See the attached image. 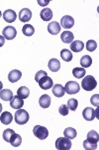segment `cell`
<instances>
[{
  "label": "cell",
  "instance_id": "1",
  "mask_svg": "<svg viewBox=\"0 0 99 150\" xmlns=\"http://www.w3.org/2000/svg\"><path fill=\"white\" fill-rule=\"evenodd\" d=\"M96 86H97V81L91 75H86L81 81V87L85 91H92Z\"/></svg>",
  "mask_w": 99,
  "mask_h": 150
},
{
  "label": "cell",
  "instance_id": "2",
  "mask_svg": "<svg viewBox=\"0 0 99 150\" xmlns=\"http://www.w3.org/2000/svg\"><path fill=\"white\" fill-rule=\"evenodd\" d=\"M29 113L24 109H18L16 111L15 116H14V119L15 122L19 125H24L29 121Z\"/></svg>",
  "mask_w": 99,
  "mask_h": 150
},
{
  "label": "cell",
  "instance_id": "3",
  "mask_svg": "<svg viewBox=\"0 0 99 150\" xmlns=\"http://www.w3.org/2000/svg\"><path fill=\"white\" fill-rule=\"evenodd\" d=\"M55 148L57 150L71 149V140L67 137H60L55 140Z\"/></svg>",
  "mask_w": 99,
  "mask_h": 150
},
{
  "label": "cell",
  "instance_id": "4",
  "mask_svg": "<svg viewBox=\"0 0 99 150\" xmlns=\"http://www.w3.org/2000/svg\"><path fill=\"white\" fill-rule=\"evenodd\" d=\"M33 133L37 138L44 140L49 136V131L45 126H41V125H36L33 129Z\"/></svg>",
  "mask_w": 99,
  "mask_h": 150
},
{
  "label": "cell",
  "instance_id": "5",
  "mask_svg": "<svg viewBox=\"0 0 99 150\" xmlns=\"http://www.w3.org/2000/svg\"><path fill=\"white\" fill-rule=\"evenodd\" d=\"M80 90V86L79 84L75 81H69L64 86V91L67 94H76L78 93V91Z\"/></svg>",
  "mask_w": 99,
  "mask_h": 150
},
{
  "label": "cell",
  "instance_id": "6",
  "mask_svg": "<svg viewBox=\"0 0 99 150\" xmlns=\"http://www.w3.org/2000/svg\"><path fill=\"white\" fill-rule=\"evenodd\" d=\"M17 35V31L16 28L13 26H7L2 30V36H3L5 39L7 40H12L16 37Z\"/></svg>",
  "mask_w": 99,
  "mask_h": 150
},
{
  "label": "cell",
  "instance_id": "7",
  "mask_svg": "<svg viewBox=\"0 0 99 150\" xmlns=\"http://www.w3.org/2000/svg\"><path fill=\"white\" fill-rule=\"evenodd\" d=\"M38 83L43 90H48V89L52 88V87L54 86L53 79L48 76V75H46V76H44L43 78H41L40 80L38 81Z\"/></svg>",
  "mask_w": 99,
  "mask_h": 150
},
{
  "label": "cell",
  "instance_id": "8",
  "mask_svg": "<svg viewBox=\"0 0 99 150\" xmlns=\"http://www.w3.org/2000/svg\"><path fill=\"white\" fill-rule=\"evenodd\" d=\"M74 25V19L69 15H64L62 16L61 19V27H64L66 29H71L73 27Z\"/></svg>",
  "mask_w": 99,
  "mask_h": 150
},
{
  "label": "cell",
  "instance_id": "9",
  "mask_svg": "<svg viewBox=\"0 0 99 150\" xmlns=\"http://www.w3.org/2000/svg\"><path fill=\"white\" fill-rule=\"evenodd\" d=\"M18 17L20 19V21H22V22H28V21H30L31 18H32V11L29 8H23L22 10L19 12Z\"/></svg>",
  "mask_w": 99,
  "mask_h": 150
},
{
  "label": "cell",
  "instance_id": "10",
  "mask_svg": "<svg viewBox=\"0 0 99 150\" xmlns=\"http://www.w3.org/2000/svg\"><path fill=\"white\" fill-rule=\"evenodd\" d=\"M24 105V99H21L18 95L13 96L12 99L10 100V106L13 109H21Z\"/></svg>",
  "mask_w": 99,
  "mask_h": 150
},
{
  "label": "cell",
  "instance_id": "11",
  "mask_svg": "<svg viewBox=\"0 0 99 150\" xmlns=\"http://www.w3.org/2000/svg\"><path fill=\"white\" fill-rule=\"evenodd\" d=\"M82 116L86 121H92L94 118L96 117V111H94V109L90 107H86L82 111Z\"/></svg>",
  "mask_w": 99,
  "mask_h": 150
},
{
  "label": "cell",
  "instance_id": "12",
  "mask_svg": "<svg viewBox=\"0 0 99 150\" xmlns=\"http://www.w3.org/2000/svg\"><path fill=\"white\" fill-rule=\"evenodd\" d=\"M22 77V72L20 70L14 69L10 71V73L8 74V80L11 82V83H16L17 81H19Z\"/></svg>",
  "mask_w": 99,
  "mask_h": 150
},
{
  "label": "cell",
  "instance_id": "13",
  "mask_svg": "<svg viewBox=\"0 0 99 150\" xmlns=\"http://www.w3.org/2000/svg\"><path fill=\"white\" fill-rule=\"evenodd\" d=\"M17 15H16V12L13 11L12 9H7L6 11H4L3 13V19L8 23H12L16 20Z\"/></svg>",
  "mask_w": 99,
  "mask_h": 150
},
{
  "label": "cell",
  "instance_id": "14",
  "mask_svg": "<svg viewBox=\"0 0 99 150\" xmlns=\"http://www.w3.org/2000/svg\"><path fill=\"white\" fill-rule=\"evenodd\" d=\"M61 25L57 22V21H52L49 25H48V31L52 35H57L61 32Z\"/></svg>",
  "mask_w": 99,
  "mask_h": 150
},
{
  "label": "cell",
  "instance_id": "15",
  "mask_svg": "<svg viewBox=\"0 0 99 150\" xmlns=\"http://www.w3.org/2000/svg\"><path fill=\"white\" fill-rule=\"evenodd\" d=\"M53 94L55 96V97L61 98L64 95L66 91H64V87L61 85V84H55V85L53 86V90H52Z\"/></svg>",
  "mask_w": 99,
  "mask_h": 150
},
{
  "label": "cell",
  "instance_id": "16",
  "mask_svg": "<svg viewBox=\"0 0 99 150\" xmlns=\"http://www.w3.org/2000/svg\"><path fill=\"white\" fill-rule=\"evenodd\" d=\"M84 48V43L80 40L72 41L71 43V49L73 52H81Z\"/></svg>",
  "mask_w": 99,
  "mask_h": 150
},
{
  "label": "cell",
  "instance_id": "17",
  "mask_svg": "<svg viewBox=\"0 0 99 150\" xmlns=\"http://www.w3.org/2000/svg\"><path fill=\"white\" fill-rule=\"evenodd\" d=\"M61 68V62L57 58H52L49 61V69L52 72H57Z\"/></svg>",
  "mask_w": 99,
  "mask_h": 150
},
{
  "label": "cell",
  "instance_id": "18",
  "mask_svg": "<svg viewBox=\"0 0 99 150\" xmlns=\"http://www.w3.org/2000/svg\"><path fill=\"white\" fill-rule=\"evenodd\" d=\"M61 39L64 43H71L74 39V35L73 33L71 31H64L61 35Z\"/></svg>",
  "mask_w": 99,
  "mask_h": 150
},
{
  "label": "cell",
  "instance_id": "19",
  "mask_svg": "<svg viewBox=\"0 0 99 150\" xmlns=\"http://www.w3.org/2000/svg\"><path fill=\"white\" fill-rule=\"evenodd\" d=\"M39 104L42 108H48L51 105V97L48 94H44L39 99Z\"/></svg>",
  "mask_w": 99,
  "mask_h": 150
},
{
  "label": "cell",
  "instance_id": "20",
  "mask_svg": "<svg viewBox=\"0 0 99 150\" xmlns=\"http://www.w3.org/2000/svg\"><path fill=\"white\" fill-rule=\"evenodd\" d=\"M12 120H13V116H12L11 113L8 112V111H5V112H3L0 115V121L5 125L10 124L12 122Z\"/></svg>",
  "mask_w": 99,
  "mask_h": 150
},
{
  "label": "cell",
  "instance_id": "21",
  "mask_svg": "<svg viewBox=\"0 0 99 150\" xmlns=\"http://www.w3.org/2000/svg\"><path fill=\"white\" fill-rule=\"evenodd\" d=\"M9 143H10L13 147L20 146L21 143H22V137H21L19 134H17V133H14V134L11 136L10 140H9Z\"/></svg>",
  "mask_w": 99,
  "mask_h": 150
},
{
  "label": "cell",
  "instance_id": "22",
  "mask_svg": "<svg viewBox=\"0 0 99 150\" xmlns=\"http://www.w3.org/2000/svg\"><path fill=\"white\" fill-rule=\"evenodd\" d=\"M40 16L44 21H50L53 18V11L50 8H44L41 11Z\"/></svg>",
  "mask_w": 99,
  "mask_h": 150
},
{
  "label": "cell",
  "instance_id": "23",
  "mask_svg": "<svg viewBox=\"0 0 99 150\" xmlns=\"http://www.w3.org/2000/svg\"><path fill=\"white\" fill-rule=\"evenodd\" d=\"M17 95H18L21 99H26L29 97V95H30V90H29L28 87L21 86L20 88L17 90Z\"/></svg>",
  "mask_w": 99,
  "mask_h": 150
},
{
  "label": "cell",
  "instance_id": "24",
  "mask_svg": "<svg viewBox=\"0 0 99 150\" xmlns=\"http://www.w3.org/2000/svg\"><path fill=\"white\" fill-rule=\"evenodd\" d=\"M13 97V93L10 89H2L0 91V98L4 101H10Z\"/></svg>",
  "mask_w": 99,
  "mask_h": 150
},
{
  "label": "cell",
  "instance_id": "25",
  "mask_svg": "<svg viewBox=\"0 0 99 150\" xmlns=\"http://www.w3.org/2000/svg\"><path fill=\"white\" fill-rule=\"evenodd\" d=\"M72 75L77 79L83 78L84 75H85V68H82V67H75V68L72 69Z\"/></svg>",
  "mask_w": 99,
  "mask_h": 150
},
{
  "label": "cell",
  "instance_id": "26",
  "mask_svg": "<svg viewBox=\"0 0 99 150\" xmlns=\"http://www.w3.org/2000/svg\"><path fill=\"white\" fill-rule=\"evenodd\" d=\"M64 136L67 137V138H69V139H74L76 137V135H77V132H76V130L74 129V128H72V127H67L64 129Z\"/></svg>",
  "mask_w": 99,
  "mask_h": 150
},
{
  "label": "cell",
  "instance_id": "27",
  "mask_svg": "<svg viewBox=\"0 0 99 150\" xmlns=\"http://www.w3.org/2000/svg\"><path fill=\"white\" fill-rule=\"evenodd\" d=\"M91 64H92V59L89 55H84V56L81 57L80 59V65L82 66V68H87V67H90Z\"/></svg>",
  "mask_w": 99,
  "mask_h": 150
},
{
  "label": "cell",
  "instance_id": "28",
  "mask_svg": "<svg viewBox=\"0 0 99 150\" xmlns=\"http://www.w3.org/2000/svg\"><path fill=\"white\" fill-rule=\"evenodd\" d=\"M22 32H23V34L26 36H32L34 33H35V28H34L31 24H26V25L23 26Z\"/></svg>",
  "mask_w": 99,
  "mask_h": 150
},
{
  "label": "cell",
  "instance_id": "29",
  "mask_svg": "<svg viewBox=\"0 0 99 150\" xmlns=\"http://www.w3.org/2000/svg\"><path fill=\"white\" fill-rule=\"evenodd\" d=\"M61 57L66 62H69L72 59V53L69 49H62L61 51Z\"/></svg>",
  "mask_w": 99,
  "mask_h": 150
},
{
  "label": "cell",
  "instance_id": "30",
  "mask_svg": "<svg viewBox=\"0 0 99 150\" xmlns=\"http://www.w3.org/2000/svg\"><path fill=\"white\" fill-rule=\"evenodd\" d=\"M86 139L89 140V141H92V142L97 143V142L99 141V135L95 130H91V131H89L87 133V138Z\"/></svg>",
  "mask_w": 99,
  "mask_h": 150
},
{
  "label": "cell",
  "instance_id": "31",
  "mask_svg": "<svg viewBox=\"0 0 99 150\" xmlns=\"http://www.w3.org/2000/svg\"><path fill=\"white\" fill-rule=\"evenodd\" d=\"M83 148L85 150H95L97 149V143L92 141H89V140H84L83 142Z\"/></svg>",
  "mask_w": 99,
  "mask_h": 150
},
{
  "label": "cell",
  "instance_id": "32",
  "mask_svg": "<svg viewBox=\"0 0 99 150\" xmlns=\"http://www.w3.org/2000/svg\"><path fill=\"white\" fill-rule=\"evenodd\" d=\"M67 108H69V110L71 111H75L77 106H78V101L76 100V99L74 98H71V99H69V101H67Z\"/></svg>",
  "mask_w": 99,
  "mask_h": 150
},
{
  "label": "cell",
  "instance_id": "33",
  "mask_svg": "<svg viewBox=\"0 0 99 150\" xmlns=\"http://www.w3.org/2000/svg\"><path fill=\"white\" fill-rule=\"evenodd\" d=\"M96 48H97V43H96L95 40H88L87 41V43H86V49H87V51L93 52Z\"/></svg>",
  "mask_w": 99,
  "mask_h": 150
},
{
  "label": "cell",
  "instance_id": "34",
  "mask_svg": "<svg viewBox=\"0 0 99 150\" xmlns=\"http://www.w3.org/2000/svg\"><path fill=\"white\" fill-rule=\"evenodd\" d=\"M14 130L13 129H6L3 131V139L5 140L6 142H9V140H10L11 136L14 134Z\"/></svg>",
  "mask_w": 99,
  "mask_h": 150
},
{
  "label": "cell",
  "instance_id": "35",
  "mask_svg": "<svg viewBox=\"0 0 99 150\" xmlns=\"http://www.w3.org/2000/svg\"><path fill=\"white\" fill-rule=\"evenodd\" d=\"M69 109L67 108V106L66 105H64V104H62V105H61L59 107V112H60V114L62 115V116H66L67 114H69Z\"/></svg>",
  "mask_w": 99,
  "mask_h": 150
},
{
  "label": "cell",
  "instance_id": "36",
  "mask_svg": "<svg viewBox=\"0 0 99 150\" xmlns=\"http://www.w3.org/2000/svg\"><path fill=\"white\" fill-rule=\"evenodd\" d=\"M46 75H47V72L44 71V70H40V71H38L35 75V80L38 82L41 78H43Z\"/></svg>",
  "mask_w": 99,
  "mask_h": 150
},
{
  "label": "cell",
  "instance_id": "37",
  "mask_svg": "<svg viewBox=\"0 0 99 150\" xmlns=\"http://www.w3.org/2000/svg\"><path fill=\"white\" fill-rule=\"evenodd\" d=\"M90 102L92 105H94L95 107H97V106L99 105V95L98 94H95V95H93L92 97H91Z\"/></svg>",
  "mask_w": 99,
  "mask_h": 150
},
{
  "label": "cell",
  "instance_id": "38",
  "mask_svg": "<svg viewBox=\"0 0 99 150\" xmlns=\"http://www.w3.org/2000/svg\"><path fill=\"white\" fill-rule=\"evenodd\" d=\"M50 3V0H38V4L40 6H47Z\"/></svg>",
  "mask_w": 99,
  "mask_h": 150
},
{
  "label": "cell",
  "instance_id": "39",
  "mask_svg": "<svg viewBox=\"0 0 99 150\" xmlns=\"http://www.w3.org/2000/svg\"><path fill=\"white\" fill-rule=\"evenodd\" d=\"M5 43V38L3 37L2 35H0V47H2Z\"/></svg>",
  "mask_w": 99,
  "mask_h": 150
},
{
  "label": "cell",
  "instance_id": "40",
  "mask_svg": "<svg viewBox=\"0 0 99 150\" xmlns=\"http://www.w3.org/2000/svg\"><path fill=\"white\" fill-rule=\"evenodd\" d=\"M2 87H3V83H2V82L0 81V91L2 90Z\"/></svg>",
  "mask_w": 99,
  "mask_h": 150
},
{
  "label": "cell",
  "instance_id": "41",
  "mask_svg": "<svg viewBox=\"0 0 99 150\" xmlns=\"http://www.w3.org/2000/svg\"><path fill=\"white\" fill-rule=\"evenodd\" d=\"M1 111H2V105H1V103H0V113H1Z\"/></svg>",
  "mask_w": 99,
  "mask_h": 150
},
{
  "label": "cell",
  "instance_id": "42",
  "mask_svg": "<svg viewBox=\"0 0 99 150\" xmlns=\"http://www.w3.org/2000/svg\"><path fill=\"white\" fill-rule=\"evenodd\" d=\"M1 16H2V14H1V11H0V18H1Z\"/></svg>",
  "mask_w": 99,
  "mask_h": 150
}]
</instances>
